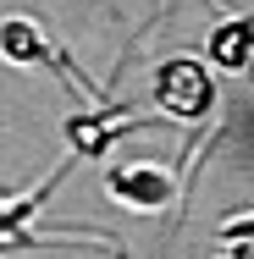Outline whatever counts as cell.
<instances>
[{
	"mask_svg": "<svg viewBox=\"0 0 254 259\" xmlns=\"http://www.w3.org/2000/svg\"><path fill=\"white\" fill-rule=\"evenodd\" d=\"M61 177H66V165H55L50 177H45L39 188H28V193H22L17 204H0V259L22 254V248H50V243H55L50 232H33L28 221H33V209H39L45 199H50V188L61 182Z\"/></svg>",
	"mask_w": 254,
	"mask_h": 259,
	"instance_id": "3957f363",
	"label": "cell"
},
{
	"mask_svg": "<svg viewBox=\"0 0 254 259\" xmlns=\"http://www.w3.org/2000/svg\"><path fill=\"white\" fill-rule=\"evenodd\" d=\"M215 105V83H210V66L194 55H171L160 72H155V110H166L171 121H204Z\"/></svg>",
	"mask_w": 254,
	"mask_h": 259,
	"instance_id": "6da1fadb",
	"label": "cell"
},
{
	"mask_svg": "<svg viewBox=\"0 0 254 259\" xmlns=\"http://www.w3.org/2000/svg\"><path fill=\"white\" fill-rule=\"evenodd\" d=\"M0 61H11V66H61V50L45 39L39 22L6 17V22H0Z\"/></svg>",
	"mask_w": 254,
	"mask_h": 259,
	"instance_id": "277c9868",
	"label": "cell"
},
{
	"mask_svg": "<svg viewBox=\"0 0 254 259\" xmlns=\"http://www.w3.org/2000/svg\"><path fill=\"white\" fill-rule=\"evenodd\" d=\"M249 55H254V45H249V17L238 11V17H227L215 33H210V61L221 66V72H249Z\"/></svg>",
	"mask_w": 254,
	"mask_h": 259,
	"instance_id": "8992f818",
	"label": "cell"
},
{
	"mask_svg": "<svg viewBox=\"0 0 254 259\" xmlns=\"http://www.w3.org/2000/svg\"><path fill=\"white\" fill-rule=\"evenodd\" d=\"M105 193L127 209H166L177 199V177L166 165H150V160H127V165L105 171Z\"/></svg>",
	"mask_w": 254,
	"mask_h": 259,
	"instance_id": "7a4b0ae2",
	"label": "cell"
},
{
	"mask_svg": "<svg viewBox=\"0 0 254 259\" xmlns=\"http://www.w3.org/2000/svg\"><path fill=\"white\" fill-rule=\"evenodd\" d=\"M122 133H133V127H127V110H100V116H72V121H66L72 155H100V149H111Z\"/></svg>",
	"mask_w": 254,
	"mask_h": 259,
	"instance_id": "5b68a950",
	"label": "cell"
}]
</instances>
